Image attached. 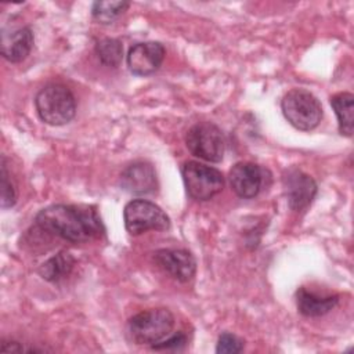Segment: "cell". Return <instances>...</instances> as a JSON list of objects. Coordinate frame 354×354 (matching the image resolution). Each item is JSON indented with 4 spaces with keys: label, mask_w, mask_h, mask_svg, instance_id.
Here are the masks:
<instances>
[{
    "label": "cell",
    "mask_w": 354,
    "mask_h": 354,
    "mask_svg": "<svg viewBox=\"0 0 354 354\" xmlns=\"http://www.w3.org/2000/svg\"><path fill=\"white\" fill-rule=\"evenodd\" d=\"M281 109L285 119L297 130H314L322 119V106L317 97L304 88L289 90L282 101Z\"/></svg>",
    "instance_id": "obj_4"
},
{
    "label": "cell",
    "mask_w": 354,
    "mask_h": 354,
    "mask_svg": "<svg viewBox=\"0 0 354 354\" xmlns=\"http://www.w3.org/2000/svg\"><path fill=\"white\" fill-rule=\"evenodd\" d=\"M0 350L1 351H17V353H21V351H25L26 348L19 346V343H17V342H6V340H3Z\"/></svg>",
    "instance_id": "obj_22"
},
{
    "label": "cell",
    "mask_w": 354,
    "mask_h": 354,
    "mask_svg": "<svg viewBox=\"0 0 354 354\" xmlns=\"http://www.w3.org/2000/svg\"><path fill=\"white\" fill-rule=\"evenodd\" d=\"M165 58V47L159 41H144L130 47L127 66L133 75L149 76L155 73Z\"/></svg>",
    "instance_id": "obj_9"
},
{
    "label": "cell",
    "mask_w": 354,
    "mask_h": 354,
    "mask_svg": "<svg viewBox=\"0 0 354 354\" xmlns=\"http://www.w3.org/2000/svg\"><path fill=\"white\" fill-rule=\"evenodd\" d=\"M33 32L28 26H21L12 32H1V55L4 59L18 64L26 59L33 47Z\"/></svg>",
    "instance_id": "obj_13"
},
{
    "label": "cell",
    "mask_w": 354,
    "mask_h": 354,
    "mask_svg": "<svg viewBox=\"0 0 354 354\" xmlns=\"http://www.w3.org/2000/svg\"><path fill=\"white\" fill-rule=\"evenodd\" d=\"M187 344V336L184 332L178 330L174 335H169L162 342L152 346L153 350H178Z\"/></svg>",
    "instance_id": "obj_21"
},
{
    "label": "cell",
    "mask_w": 354,
    "mask_h": 354,
    "mask_svg": "<svg viewBox=\"0 0 354 354\" xmlns=\"http://www.w3.org/2000/svg\"><path fill=\"white\" fill-rule=\"evenodd\" d=\"M75 266V259L69 252H59L54 254L53 257L47 259L40 267H39V274L43 279L48 282H59L64 278H66Z\"/></svg>",
    "instance_id": "obj_15"
},
{
    "label": "cell",
    "mask_w": 354,
    "mask_h": 354,
    "mask_svg": "<svg viewBox=\"0 0 354 354\" xmlns=\"http://www.w3.org/2000/svg\"><path fill=\"white\" fill-rule=\"evenodd\" d=\"M153 260L180 282L191 281L196 272V260L185 249H159L153 253Z\"/></svg>",
    "instance_id": "obj_10"
},
{
    "label": "cell",
    "mask_w": 354,
    "mask_h": 354,
    "mask_svg": "<svg viewBox=\"0 0 354 354\" xmlns=\"http://www.w3.org/2000/svg\"><path fill=\"white\" fill-rule=\"evenodd\" d=\"M282 187L292 210H304L317 195V183L304 171L290 167L282 174Z\"/></svg>",
    "instance_id": "obj_8"
},
{
    "label": "cell",
    "mask_w": 354,
    "mask_h": 354,
    "mask_svg": "<svg viewBox=\"0 0 354 354\" xmlns=\"http://www.w3.org/2000/svg\"><path fill=\"white\" fill-rule=\"evenodd\" d=\"M130 7L129 1H94L91 15L100 24H112Z\"/></svg>",
    "instance_id": "obj_18"
},
{
    "label": "cell",
    "mask_w": 354,
    "mask_h": 354,
    "mask_svg": "<svg viewBox=\"0 0 354 354\" xmlns=\"http://www.w3.org/2000/svg\"><path fill=\"white\" fill-rule=\"evenodd\" d=\"M95 54L102 65L116 68L122 62L123 46L118 39L104 37L95 43Z\"/></svg>",
    "instance_id": "obj_17"
},
{
    "label": "cell",
    "mask_w": 354,
    "mask_h": 354,
    "mask_svg": "<svg viewBox=\"0 0 354 354\" xmlns=\"http://www.w3.org/2000/svg\"><path fill=\"white\" fill-rule=\"evenodd\" d=\"M181 174L187 194L195 201H209L224 188L221 171L195 160L185 162L181 167Z\"/></svg>",
    "instance_id": "obj_5"
},
{
    "label": "cell",
    "mask_w": 354,
    "mask_h": 354,
    "mask_svg": "<svg viewBox=\"0 0 354 354\" xmlns=\"http://www.w3.org/2000/svg\"><path fill=\"white\" fill-rule=\"evenodd\" d=\"M243 346H245V342L238 337L234 333H230V332H224L218 336V340H217V346H216V351L220 354V353H228V354H235V353H241L243 350Z\"/></svg>",
    "instance_id": "obj_20"
},
{
    "label": "cell",
    "mask_w": 354,
    "mask_h": 354,
    "mask_svg": "<svg viewBox=\"0 0 354 354\" xmlns=\"http://www.w3.org/2000/svg\"><path fill=\"white\" fill-rule=\"evenodd\" d=\"M339 303V295L336 293H319L310 290L304 286L296 292V306L300 314L304 317H321L333 310Z\"/></svg>",
    "instance_id": "obj_14"
},
{
    "label": "cell",
    "mask_w": 354,
    "mask_h": 354,
    "mask_svg": "<svg viewBox=\"0 0 354 354\" xmlns=\"http://www.w3.org/2000/svg\"><path fill=\"white\" fill-rule=\"evenodd\" d=\"M120 187L134 195H148L158 189L155 169L148 162H134L123 169L119 178Z\"/></svg>",
    "instance_id": "obj_12"
},
{
    "label": "cell",
    "mask_w": 354,
    "mask_h": 354,
    "mask_svg": "<svg viewBox=\"0 0 354 354\" xmlns=\"http://www.w3.org/2000/svg\"><path fill=\"white\" fill-rule=\"evenodd\" d=\"M124 227L130 235H141L149 230L166 231L170 228L169 216L153 202L133 199L123 210Z\"/></svg>",
    "instance_id": "obj_6"
},
{
    "label": "cell",
    "mask_w": 354,
    "mask_h": 354,
    "mask_svg": "<svg viewBox=\"0 0 354 354\" xmlns=\"http://www.w3.org/2000/svg\"><path fill=\"white\" fill-rule=\"evenodd\" d=\"M1 207L8 209L12 207L17 202V185L11 177V173L7 169L6 158L1 156Z\"/></svg>",
    "instance_id": "obj_19"
},
{
    "label": "cell",
    "mask_w": 354,
    "mask_h": 354,
    "mask_svg": "<svg viewBox=\"0 0 354 354\" xmlns=\"http://www.w3.org/2000/svg\"><path fill=\"white\" fill-rule=\"evenodd\" d=\"M174 326V315L167 308H151L130 318L129 333L136 344L153 346L169 335Z\"/></svg>",
    "instance_id": "obj_3"
},
{
    "label": "cell",
    "mask_w": 354,
    "mask_h": 354,
    "mask_svg": "<svg viewBox=\"0 0 354 354\" xmlns=\"http://www.w3.org/2000/svg\"><path fill=\"white\" fill-rule=\"evenodd\" d=\"M263 169L252 162H238L228 174L231 189L242 199L254 198L263 185Z\"/></svg>",
    "instance_id": "obj_11"
},
{
    "label": "cell",
    "mask_w": 354,
    "mask_h": 354,
    "mask_svg": "<svg viewBox=\"0 0 354 354\" xmlns=\"http://www.w3.org/2000/svg\"><path fill=\"white\" fill-rule=\"evenodd\" d=\"M185 145L194 156L213 163L221 162L225 151V142L221 130L210 122H201L194 124L187 131Z\"/></svg>",
    "instance_id": "obj_7"
},
{
    "label": "cell",
    "mask_w": 354,
    "mask_h": 354,
    "mask_svg": "<svg viewBox=\"0 0 354 354\" xmlns=\"http://www.w3.org/2000/svg\"><path fill=\"white\" fill-rule=\"evenodd\" d=\"M35 221L43 231L69 242H87L105 232L104 224L93 206L51 205L41 209Z\"/></svg>",
    "instance_id": "obj_1"
},
{
    "label": "cell",
    "mask_w": 354,
    "mask_h": 354,
    "mask_svg": "<svg viewBox=\"0 0 354 354\" xmlns=\"http://www.w3.org/2000/svg\"><path fill=\"white\" fill-rule=\"evenodd\" d=\"M37 115L50 126L69 123L76 113V100L72 91L59 83L44 86L35 98Z\"/></svg>",
    "instance_id": "obj_2"
},
{
    "label": "cell",
    "mask_w": 354,
    "mask_h": 354,
    "mask_svg": "<svg viewBox=\"0 0 354 354\" xmlns=\"http://www.w3.org/2000/svg\"><path fill=\"white\" fill-rule=\"evenodd\" d=\"M330 105L337 116L339 133L351 137L354 126V95L347 91L337 93L330 97Z\"/></svg>",
    "instance_id": "obj_16"
}]
</instances>
